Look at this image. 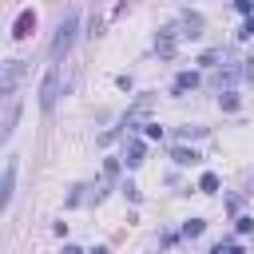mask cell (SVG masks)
Returning <instances> with one entry per match:
<instances>
[{
	"label": "cell",
	"instance_id": "cell-3",
	"mask_svg": "<svg viewBox=\"0 0 254 254\" xmlns=\"http://www.w3.org/2000/svg\"><path fill=\"white\" fill-rule=\"evenodd\" d=\"M20 75H24V64H20V60L4 64V79H0V91H4V95H12V91H16V79H20Z\"/></svg>",
	"mask_w": 254,
	"mask_h": 254
},
{
	"label": "cell",
	"instance_id": "cell-10",
	"mask_svg": "<svg viewBox=\"0 0 254 254\" xmlns=\"http://www.w3.org/2000/svg\"><path fill=\"white\" fill-rule=\"evenodd\" d=\"M183 28H187L183 36H198V28H202V20H198V16H190V12H183Z\"/></svg>",
	"mask_w": 254,
	"mask_h": 254
},
{
	"label": "cell",
	"instance_id": "cell-12",
	"mask_svg": "<svg viewBox=\"0 0 254 254\" xmlns=\"http://www.w3.org/2000/svg\"><path fill=\"white\" fill-rule=\"evenodd\" d=\"M202 230H206V222H202V218H190V222H183V234H187V238H198Z\"/></svg>",
	"mask_w": 254,
	"mask_h": 254
},
{
	"label": "cell",
	"instance_id": "cell-1",
	"mask_svg": "<svg viewBox=\"0 0 254 254\" xmlns=\"http://www.w3.org/2000/svg\"><path fill=\"white\" fill-rule=\"evenodd\" d=\"M75 28H79V16H75V12H67V20L56 28V40H52V60L67 56V48H71V40H75Z\"/></svg>",
	"mask_w": 254,
	"mask_h": 254
},
{
	"label": "cell",
	"instance_id": "cell-20",
	"mask_svg": "<svg viewBox=\"0 0 254 254\" xmlns=\"http://www.w3.org/2000/svg\"><path fill=\"white\" fill-rule=\"evenodd\" d=\"M64 254H83V250L79 246H64Z\"/></svg>",
	"mask_w": 254,
	"mask_h": 254
},
{
	"label": "cell",
	"instance_id": "cell-17",
	"mask_svg": "<svg viewBox=\"0 0 254 254\" xmlns=\"http://www.w3.org/2000/svg\"><path fill=\"white\" fill-rule=\"evenodd\" d=\"M147 139H163V127L159 123H147Z\"/></svg>",
	"mask_w": 254,
	"mask_h": 254
},
{
	"label": "cell",
	"instance_id": "cell-5",
	"mask_svg": "<svg viewBox=\"0 0 254 254\" xmlns=\"http://www.w3.org/2000/svg\"><path fill=\"white\" fill-rule=\"evenodd\" d=\"M32 28H36V12H28V8H24V12L16 16V28H12V36H16V40H24Z\"/></svg>",
	"mask_w": 254,
	"mask_h": 254
},
{
	"label": "cell",
	"instance_id": "cell-6",
	"mask_svg": "<svg viewBox=\"0 0 254 254\" xmlns=\"http://www.w3.org/2000/svg\"><path fill=\"white\" fill-rule=\"evenodd\" d=\"M194 87H198V75H194V71H179V79H175V95L194 91Z\"/></svg>",
	"mask_w": 254,
	"mask_h": 254
},
{
	"label": "cell",
	"instance_id": "cell-19",
	"mask_svg": "<svg viewBox=\"0 0 254 254\" xmlns=\"http://www.w3.org/2000/svg\"><path fill=\"white\" fill-rule=\"evenodd\" d=\"M242 36H254V16L246 20V28H242Z\"/></svg>",
	"mask_w": 254,
	"mask_h": 254
},
{
	"label": "cell",
	"instance_id": "cell-18",
	"mask_svg": "<svg viewBox=\"0 0 254 254\" xmlns=\"http://www.w3.org/2000/svg\"><path fill=\"white\" fill-rule=\"evenodd\" d=\"M214 254H246L242 246H214Z\"/></svg>",
	"mask_w": 254,
	"mask_h": 254
},
{
	"label": "cell",
	"instance_id": "cell-11",
	"mask_svg": "<svg viewBox=\"0 0 254 254\" xmlns=\"http://www.w3.org/2000/svg\"><path fill=\"white\" fill-rule=\"evenodd\" d=\"M143 151H147L143 143H131V147H127V167H139V163H143Z\"/></svg>",
	"mask_w": 254,
	"mask_h": 254
},
{
	"label": "cell",
	"instance_id": "cell-14",
	"mask_svg": "<svg viewBox=\"0 0 254 254\" xmlns=\"http://www.w3.org/2000/svg\"><path fill=\"white\" fill-rule=\"evenodd\" d=\"M218 60H226V52H222V48H214V52H206V56H202L198 64H206V67H218Z\"/></svg>",
	"mask_w": 254,
	"mask_h": 254
},
{
	"label": "cell",
	"instance_id": "cell-4",
	"mask_svg": "<svg viewBox=\"0 0 254 254\" xmlns=\"http://www.w3.org/2000/svg\"><path fill=\"white\" fill-rule=\"evenodd\" d=\"M175 36H179L175 28H163V32H159L155 48H159V56H163V60H171V56H175Z\"/></svg>",
	"mask_w": 254,
	"mask_h": 254
},
{
	"label": "cell",
	"instance_id": "cell-9",
	"mask_svg": "<svg viewBox=\"0 0 254 254\" xmlns=\"http://www.w3.org/2000/svg\"><path fill=\"white\" fill-rule=\"evenodd\" d=\"M12 183H16V163H8V167H4V206L12 202Z\"/></svg>",
	"mask_w": 254,
	"mask_h": 254
},
{
	"label": "cell",
	"instance_id": "cell-13",
	"mask_svg": "<svg viewBox=\"0 0 254 254\" xmlns=\"http://www.w3.org/2000/svg\"><path fill=\"white\" fill-rule=\"evenodd\" d=\"M198 190H202V194H214V190H218V175H210V171H206V175H202V183H198Z\"/></svg>",
	"mask_w": 254,
	"mask_h": 254
},
{
	"label": "cell",
	"instance_id": "cell-8",
	"mask_svg": "<svg viewBox=\"0 0 254 254\" xmlns=\"http://www.w3.org/2000/svg\"><path fill=\"white\" fill-rule=\"evenodd\" d=\"M234 79H238V67H226V64H222V67H218V71H214V83H218V87H222V83H226V87H230V83H234Z\"/></svg>",
	"mask_w": 254,
	"mask_h": 254
},
{
	"label": "cell",
	"instance_id": "cell-7",
	"mask_svg": "<svg viewBox=\"0 0 254 254\" xmlns=\"http://www.w3.org/2000/svg\"><path fill=\"white\" fill-rule=\"evenodd\" d=\"M171 159H175L179 167H190V163H198V151H190V147H171Z\"/></svg>",
	"mask_w": 254,
	"mask_h": 254
},
{
	"label": "cell",
	"instance_id": "cell-2",
	"mask_svg": "<svg viewBox=\"0 0 254 254\" xmlns=\"http://www.w3.org/2000/svg\"><path fill=\"white\" fill-rule=\"evenodd\" d=\"M56 99H60V67H52V71L44 75V83H40V107L52 111Z\"/></svg>",
	"mask_w": 254,
	"mask_h": 254
},
{
	"label": "cell",
	"instance_id": "cell-16",
	"mask_svg": "<svg viewBox=\"0 0 254 254\" xmlns=\"http://www.w3.org/2000/svg\"><path fill=\"white\" fill-rule=\"evenodd\" d=\"M234 107H238V95L226 91V95H222V111H234Z\"/></svg>",
	"mask_w": 254,
	"mask_h": 254
},
{
	"label": "cell",
	"instance_id": "cell-15",
	"mask_svg": "<svg viewBox=\"0 0 254 254\" xmlns=\"http://www.w3.org/2000/svg\"><path fill=\"white\" fill-rule=\"evenodd\" d=\"M206 127H179V139H198Z\"/></svg>",
	"mask_w": 254,
	"mask_h": 254
}]
</instances>
